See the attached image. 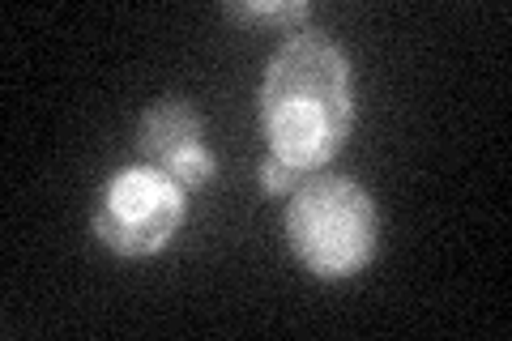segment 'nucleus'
I'll return each instance as SVG.
<instances>
[{"instance_id":"obj_2","label":"nucleus","mask_w":512,"mask_h":341,"mask_svg":"<svg viewBox=\"0 0 512 341\" xmlns=\"http://www.w3.org/2000/svg\"><path fill=\"white\" fill-rule=\"evenodd\" d=\"M376 205L346 175H312L286 209V239L316 278H350L376 256Z\"/></svg>"},{"instance_id":"obj_1","label":"nucleus","mask_w":512,"mask_h":341,"mask_svg":"<svg viewBox=\"0 0 512 341\" xmlns=\"http://www.w3.org/2000/svg\"><path fill=\"white\" fill-rule=\"evenodd\" d=\"M261 124L269 150L295 175L316 171L338 158L355 128V94H350V60L320 30H295L261 86Z\"/></svg>"},{"instance_id":"obj_3","label":"nucleus","mask_w":512,"mask_h":341,"mask_svg":"<svg viewBox=\"0 0 512 341\" xmlns=\"http://www.w3.org/2000/svg\"><path fill=\"white\" fill-rule=\"evenodd\" d=\"M184 214V188L167 171L137 162V167H124L107 184L99 214H94V235L103 239V248L120 256H154L175 239Z\"/></svg>"},{"instance_id":"obj_5","label":"nucleus","mask_w":512,"mask_h":341,"mask_svg":"<svg viewBox=\"0 0 512 341\" xmlns=\"http://www.w3.org/2000/svg\"><path fill=\"white\" fill-rule=\"evenodd\" d=\"M308 5L303 0H278V5H265V0H256V5H227V18L235 22H269V26H295V22H308Z\"/></svg>"},{"instance_id":"obj_4","label":"nucleus","mask_w":512,"mask_h":341,"mask_svg":"<svg viewBox=\"0 0 512 341\" xmlns=\"http://www.w3.org/2000/svg\"><path fill=\"white\" fill-rule=\"evenodd\" d=\"M201 133H205L201 111L188 99H180V94L158 99V103L146 107V116H141V133H137L141 162L167 171L184 192L210 184L218 162L210 154V145L201 141Z\"/></svg>"},{"instance_id":"obj_6","label":"nucleus","mask_w":512,"mask_h":341,"mask_svg":"<svg viewBox=\"0 0 512 341\" xmlns=\"http://www.w3.org/2000/svg\"><path fill=\"white\" fill-rule=\"evenodd\" d=\"M299 180V175L286 167V162H278L274 154L265 158V167H261V184H265V192H274V197H282V192H291V184Z\"/></svg>"}]
</instances>
